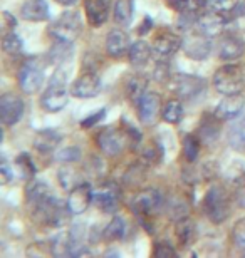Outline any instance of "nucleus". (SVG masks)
Listing matches in <instances>:
<instances>
[{
	"label": "nucleus",
	"instance_id": "nucleus-1",
	"mask_svg": "<svg viewBox=\"0 0 245 258\" xmlns=\"http://www.w3.org/2000/svg\"><path fill=\"white\" fill-rule=\"evenodd\" d=\"M245 84L243 69L237 64H225L213 74V87L223 96L240 94Z\"/></svg>",
	"mask_w": 245,
	"mask_h": 258
},
{
	"label": "nucleus",
	"instance_id": "nucleus-2",
	"mask_svg": "<svg viewBox=\"0 0 245 258\" xmlns=\"http://www.w3.org/2000/svg\"><path fill=\"white\" fill-rule=\"evenodd\" d=\"M67 87L66 76L62 71H57L40 96V106L47 112H59L67 106Z\"/></svg>",
	"mask_w": 245,
	"mask_h": 258
},
{
	"label": "nucleus",
	"instance_id": "nucleus-3",
	"mask_svg": "<svg viewBox=\"0 0 245 258\" xmlns=\"http://www.w3.org/2000/svg\"><path fill=\"white\" fill-rule=\"evenodd\" d=\"M203 211H205L207 218L215 225L223 223L228 215H230V205H228V198L225 189L222 186H212L207 191L205 198H203Z\"/></svg>",
	"mask_w": 245,
	"mask_h": 258
},
{
	"label": "nucleus",
	"instance_id": "nucleus-4",
	"mask_svg": "<svg viewBox=\"0 0 245 258\" xmlns=\"http://www.w3.org/2000/svg\"><path fill=\"white\" fill-rule=\"evenodd\" d=\"M49 32L57 42L72 44L82 32L81 15L77 12H66L59 15V19L51 25Z\"/></svg>",
	"mask_w": 245,
	"mask_h": 258
},
{
	"label": "nucleus",
	"instance_id": "nucleus-5",
	"mask_svg": "<svg viewBox=\"0 0 245 258\" xmlns=\"http://www.w3.org/2000/svg\"><path fill=\"white\" fill-rule=\"evenodd\" d=\"M128 143H131V138H129L126 127H106L97 134V146L103 151V154H106L109 158L121 154L124 148L128 146Z\"/></svg>",
	"mask_w": 245,
	"mask_h": 258
},
{
	"label": "nucleus",
	"instance_id": "nucleus-6",
	"mask_svg": "<svg viewBox=\"0 0 245 258\" xmlns=\"http://www.w3.org/2000/svg\"><path fill=\"white\" fill-rule=\"evenodd\" d=\"M181 49L185 50V54L193 60H205L210 55L212 44H210V35L198 30H188L183 35V44Z\"/></svg>",
	"mask_w": 245,
	"mask_h": 258
},
{
	"label": "nucleus",
	"instance_id": "nucleus-7",
	"mask_svg": "<svg viewBox=\"0 0 245 258\" xmlns=\"http://www.w3.org/2000/svg\"><path fill=\"white\" fill-rule=\"evenodd\" d=\"M163 203V195L158 189H143V191L134 195L131 201V211L138 216H141V218H150L151 215L158 213Z\"/></svg>",
	"mask_w": 245,
	"mask_h": 258
},
{
	"label": "nucleus",
	"instance_id": "nucleus-8",
	"mask_svg": "<svg viewBox=\"0 0 245 258\" xmlns=\"http://www.w3.org/2000/svg\"><path fill=\"white\" fill-rule=\"evenodd\" d=\"M207 89V81L202 77L190 74H176L173 79V91L180 99L191 101L195 97H200Z\"/></svg>",
	"mask_w": 245,
	"mask_h": 258
},
{
	"label": "nucleus",
	"instance_id": "nucleus-9",
	"mask_svg": "<svg viewBox=\"0 0 245 258\" xmlns=\"http://www.w3.org/2000/svg\"><path fill=\"white\" fill-rule=\"evenodd\" d=\"M44 81V72L34 59L24 62L19 71V87L25 94H35Z\"/></svg>",
	"mask_w": 245,
	"mask_h": 258
},
{
	"label": "nucleus",
	"instance_id": "nucleus-10",
	"mask_svg": "<svg viewBox=\"0 0 245 258\" xmlns=\"http://www.w3.org/2000/svg\"><path fill=\"white\" fill-rule=\"evenodd\" d=\"M139 122L144 126H153L161 114V97L156 92L146 91L136 102Z\"/></svg>",
	"mask_w": 245,
	"mask_h": 258
},
{
	"label": "nucleus",
	"instance_id": "nucleus-11",
	"mask_svg": "<svg viewBox=\"0 0 245 258\" xmlns=\"http://www.w3.org/2000/svg\"><path fill=\"white\" fill-rule=\"evenodd\" d=\"M24 114V101L14 92H5L0 97V119L4 126H14Z\"/></svg>",
	"mask_w": 245,
	"mask_h": 258
},
{
	"label": "nucleus",
	"instance_id": "nucleus-12",
	"mask_svg": "<svg viewBox=\"0 0 245 258\" xmlns=\"http://www.w3.org/2000/svg\"><path fill=\"white\" fill-rule=\"evenodd\" d=\"M101 79L96 72H84L72 82L71 94L77 99H91L101 92Z\"/></svg>",
	"mask_w": 245,
	"mask_h": 258
},
{
	"label": "nucleus",
	"instance_id": "nucleus-13",
	"mask_svg": "<svg viewBox=\"0 0 245 258\" xmlns=\"http://www.w3.org/2000/svg\"><path fill=\"white\" fill-rule=\"evenodd\" d=\"M92 198H94V191H92L89 183H81L77 184L76 188H72L67 196V208H69V213L72 215H81L89 208V205L92 203Z\"/></svg>",
	"mask_w": 245,
	"mask_h": 258
},
{
	"label": "nucleus",
	"instance_id": "nucleus-14",
	"mask_svg": "<svg viewBox=\"0 0 245 258\" xmlns=\"http://www.w3.org/2000/svg\"><path fill=\"white\" fill-rule=\"evenodd\" d=\"M181 44H183V37H180L178 34L171 32V30H160L155 35L151 47L160 55H171L178 52L181 49Z\"/></svg>",
	"mask_w": 245,
	"mask_h": 258
},
{
	"label": "nucleus",
	"instance_id": "nucleus-15",
	"mask_svg": "<svg viewBox=\"0 0 245 258\" xmlns=\"http://www.w3.org/2000/svg\"><path fill=\"white\" fill-rule=\"evenodd\" d=\"M243 106H245V99L240 94L225 96L220 102H218V106L215 109V116L220 117L222 121L235 119L237 116H240Z\"/></svg>",
	"mask_w": 245,
	"mask_h": 258
},
{
	"label": "nucleus",
	"instance_id": "nucleus-16",
	"mask_svg": "<svg viewBox=\"0 0 245 258\" xmlns=\"http://www.w3.org/2000/svg\"><path fill=\"white\" fill-rule=\"evenodd\" d=\"M131 47L129 42V35L121 29L111 30L106 39V52L111 55L113 59H119L121 55H124Z\"/></svg>",
	"mask_w": 245,
	"mask_h": 258
},
{
	"label": "nucleus",
	"instance_id": "nucleus-17",
	"mask_svg": "<svg viewBox=\"0 0 245 258\" xmlns=\"http://www.w3.org/2000/svg\"><path fill=\"white\" fill-rule=\"evenodd\" d=\"M86 17L92 27H99L108 20L109 15V0H86L84 5Z\"/></svg>",
	"mask_w": 245,
	"mask_h": 258
},
{
	"label": "nucleus",
	"instance_id": "nucleus-18",
	"mask_svg": "<svg viewBox=\"0 0 245 258\" xmlns=\"http://www.w3.org/2000/svg\"><path fill=\"white\" fill-rule=\"evenodd\" d=\"M245 50V44L237 35H227L218 44V57L222 60H235L242 57Z\"/></svg>",
	"mask_w": 245,
	"mask_h": 258
},
{
	"label": "nucleus",
	"instance_id": "nucleus-19",
	"mask_svg": "<svg viewBox=\"0 0 245 258\" xmlns=\"http://www.w3.org/2000/svg\"><path fill=\"white\" fill-rule=\"evenodd\" d=\"M20 15L29 22H44L49 19V5L45 0H27L20 7Z\"/></svg>",
	"mask_w": 245,
	"mask_h": 258
},
{
	"label": "nucleus",
	"instance_id": "nucleus-20",
	"mask_svg": "<svg viewBox=\"0 0 245 258\" xmlns=\"http://www.w3.org/2000/svg\"><path fill=\"white\" fill-rule=\"evenodd\" d=\"M197 24H198V29L202 32H205L207 35H218L223 30V25H225V20L220 14L213 12H203L197 17Z\"/></svg>",
	"mask_w": 245,
	"mask_h": 258
},
{
	"label": "nucleus",
	"instance_id": "nucleus-21",
	"mask_svg": "<svg viewBox=\"0 0 245 258\" xmlns=\"http://www.w3.org/2000/svg\"><path fill=\"white\" fill-rule=\"evenodd\" d=\"M86 245H84V225H74L67 235V255L71 256H81L86 255Z\"/></svg>",
	"mask_w": 245,
	"mask_h": 258
},
{
	"label": "nucleus",
	"instance_id": "nucleus-22",
	"mask_svg": "<svg viewBox=\"0 0 245 258\" xmlns=\"http://www.w3.org/2000/svg\"><path fill=\"white\" fill-rule=\"evenodd\" d=\"M128 59H129V64L134 67L146 66L151 59V47L144 40H138V42L131 44V47H129Z\"/></svg>",
	"mask_w": 245,
	"mask_h": 258
},
{
	"label": "nucleus",
	"instance_id": "nucleus-23",
	"mask_svg": "<svg viewBox=\"0 0 245 258\" xmlns=\"http://www.w3.org/2000/svg\"><path fill=\"white\" fill-rule=\"evenodd\" d=\"M92 201L99 210L106 211V213L118 210V193L114 189H97V191H94Z\"/></svg>",
	"mask_w": 245,
	"mask_h": 258
},
{
	"label": "nucleus",
	"instance_id": "nucleus-24",
	"mask_svg": "<svg viewBox=\"0 0 245 258\" xmlns=\"http://www.w3.org/2000/svg\"><path fill=\"white\" fill-rule=\"evenodd\" d=\"M59 143H61L59 134H57L56 131H52V129H44V131H40L37 134L34 146L40 153H49V151H54Z\"/></svg>",
	"mask_w": 245,
	"mask_h": 258
},
{
	"label": "nucleus",
	"instance_id": "nucleus-25",
	"mask_svg": "<svg viewBox=\"0 0 245 258\" xmlns=\"http://www.w3.org/2000/svg\"><path fill=\"white\" fill-rule=\"evenodd\" d=\"M193 233H195V226L188 216H183V218L176 221L175 235L180 246H188V243H191V240H193Z\"/></svg>",
	"mask_w": 245,
	"mask_h": 258
},
{
	"label": "nucleus",
	"instance_id": "nucleus-26",
	"mask_svg": "<svg viewBox=\"0 0 245 258\" xmlns=\"http://www.w3.org/2000/svg\"><path fill=\"white\" fill-rule=\"evenodd\" d=\"M134 0H116L114 4V20L119 25H129L133 20Z\"/></svg>",
	"mask_w": 245,
	"mask_h": 258
},
{
	"label": "nucleus",
	"instance_id": "nucleus-27",
	"mask_svg": "<svg viewBox=\"0 0 245 258\" xmlns=\"http://www.w3.org/2000/svg\"><path fill=\"white\" fill-rule=\"evenodd\" d=\"M228 144L237 149V151H245V117L237 121L228 129Z\"/></svg>",
	"mask_w": 245,
	"mask_h": 258
},
{
	"label": "nucleus",
	"instance_id": "nucleus-28",
	"mask_svg": "<svg viewBox=\"0 0 245 258\" xmlns=\"http://www.w3.org/2000/svg\"><path fill=\"white\" fill-rule=\"evenodd\" d=\"M104 240L108 241H119L124 238L126 235V223H124L123 218L119 216H114V218L109 221V225L104 228Z\"/></svg>",
	"mask_w": 245,
	"mask_h": 258
},
{
	"label": "nucleus",
	"instance_id": "nucleus-29",
	"mask_svg": "<svg viewBox=\"0 0 245 258\" xmlns=\"http://www.w3.org/2000/svg\"><path fill=\"white\" fill-rule=\"evenodd\" d=\"M161 117L163 121L170 122V124H178L183 117V106L178 99H171L165 104V107L161 109Z\"/></svg>",
	"mask_w": 245,
	"mask_h": 258
},
{
	"label": "nucleus",
	"instance_id": "nucleus-30",
	"mask_svg": "<svg viewBox=\"0 0 245 258\" xmlns=\"http://www.w3.org/2000/svg\"><path fill=\"white\" fill-rule=\"evenodd\" d=\"M59 183L61 186L67 189V191H71L72 188H76L77 184H81L82 181L79 179V174H77L76 168H72L71 164H67V166H64L62 169H59Z\"/></svg>",
	"mask_w": 245,
	"mask_h": 258
},
{
	"label": "nucleus",
	"instance_id": "nucleus-31",
	"mask_svg": "<svg viewBox=\"0 0 245 258\" xmlns=\"http://www.w3.org/2000/svg\"><path fill=\"white\" fill-rule=\"evenodd\" d=\"M126 92L129 96V99L138 102L144 92H146V79L141 76H133L126 84Z\"/></svg>",
	"mask_w": 245,
	"mask_h": 258
},
{
	"label": "nucleus",
	"instance_id": "nucleus-32",
	"mask_svg": "<svg viewBox=\"0 0 245 258\" xmlns=\"http://www.w3.org/2000/svg\"><path fill=\"white\" fill-rule=\"evenodd\" d=\"M2 49H4L7 54H10V55L20 54V52H22V49H24L22 39H20L19 35L14 32V30H9V32H5V34H4Z\"/></svg>",
	"mask_w": 245,
	"mask_h": 258
},
{
	"label": "nucleus",
	"instance_id": "nucleus-33",
	"mask_svg": "<svg viewBox=\"0 0 245 258\" xmlns=\"http://www.w3.org/2000/svg\"><path fill=\"white\" fill-rule=\"evenodd\" d=\"M218 121H222V119L215 116V119H213V121L202 124V127H200V139H202V143L208 144V143L217 141L218 134H220V124H218Z\"/></svg>",
	"mask_w": 245,
	"mask_h": 258
},
{
	"label": "nucleus",
	"instance_id": "nucleus-34",
	"mask_svg": "<svg viewBox=\"0 0 245 258\" xmlns=\"http://www.w3.org/2000/svg\"><path fill=\"white\" fill-rule=\"evenodd\" d=\"M208 9L217 14H230L238 7V0H207Z\"/></svg>",
	"mask_w": 245,
	"mask_h": 258
},
{
	"label": "nucleus",
	"instance_id": "nucleus-35",
	"mask_svg": "<svg viewBox=\"0 0 245 258\" xmlns=\"http://www.w3.org/2000/svg\"><path fill=\"white\" fill-rule=\"evenodd\" d=\"M183 153H185V158L188 161H195L198 153H200V139H197L193 134H188L185 136L183 139Z\"/></svg>",
	"mask_w": 245,
	"mask_h": 258
},
{
	"label": "nucleus",
	"instance_id": "nucleus-36",
	"mask_svg": "<svg viewBox=\"0 0 245 258\" xmlns=\"http://www.w3.org/2000/svg\"><path fill=\"white\" fill-rule=\"evenodd\" d=\"M232 241L235 245V248L245 251V218L238 220L232 226Z\"/></svg>",
	"mask_w": 245,
	"mask_h": 258
},
{
	"label": "nucleus",
	"instance_id": "nucleus-37",
	"mask_svg": "<svg viewBox=\"0 0 245 258\" xmlns=\"http://www.w3.org/2000/svg\"><path fill=\"white\" fill-rule=\"evenodd\" d=\"M17 168L20 169V174H22L24 179H32L35 174V166L30 159L29 154H20L17 158Z\"/></svg>",
	"mask_w": 245,
	"mask_h": 258
},
{
	"label": "nucleus",
	"instance_id": "nucleus-38",
	"mask_svg": "<svg viewBox=\"0 0 245 258\" xmlns=\"http://www.w3.org/2000/svg\"><path fill=\"white\" fill-rule=\"evenodd\" d=\"M207 5V0H175V7L185 14H197Z\"/></svg>",
	"mask_w": 245,
	"mask_h": 258
},
{
	"label": "nucleus",
	"instance_id": "nucleus-39",
	"mask_svg": "<svg viewBox=\"0 0 245 258\" xmlns=\"http://www.w3.org/2000/svg\"><path fill=\"white\" fill-rule=\"evenodd\" d=\"M151 255L156 256V258L176 256V250L170 241H158V243H155V248H153V251H151Z\"/></svg>",
	"mask_w": 245,
	"mask_h": 258
},
{
	"label": "nucleus",
	"instance_id": "nucleus-40",
	"mask_svg": "<svg viewBox=\"0 0 245 258\" xmlns=\"http://www.w3.org/2000/svg\"><path fill=\"white\" fill-rule=\"evenodd\" d=\"M79 156H81L79 148H66V149H62V151L56 153V159L62 163H74L79 159Z\"/></svg>",
	"mask_w": 245,
	"mask_h": 258
},
{
	"label": "nucleus",
	"instance_id": "nucleus-41",
	"mask_svg": "<svg viewBox=\"0 0 245 258\" xmlns=\"http://www.w3.org/2000/svg\"><path fill=\"white\" fill-rule=\"evenodd\" d=\"M104 116H106V109H99L96 114H91V116H87L84 117V119L81 121V127H92V126H96L99 121H103L104 119Z\"/></svg>",
	"mask_w": 245,
	"mask_h": 258
},
{
	"label": "nucleus",
	"instance_id": "nucleus-42",
	"mask_svg": "<svg viewBox=\"0 0 245 258\" xmlns=\"http://www.w3.org/2000/svg\"><path fill=\"white\" fill-rule=\"evenodd\" d=\"M0 178H2V184L10 183L14 178V171H10V166L5 161H2V166H0Z\"/></svg>",
	"mask_w": 245,
	"mask_h": 258
},
{
	"label": "nucleus",
	"instance_id": "nucleus-43",
	"mask_svg": "<svg viewBox=\"0 0 245 258\" xmlns=\"http://www.w3.org/2000/svg\"><path fill=\"white\" fill-rule=\"evenodd\" d=\"M168 76H170L168 64H156V69H155L156 81H166V77H168Z\"/></svg>",
	"mask_w": 245,
	"mask_h": 258
},
{
	"label": "nucleus",
	"instance_id": "nucleus-44",
	"mask_svg": "<svg viewBox=\"0 0 245 258\" xmlns=\"http://www.w3.org/2000/svg\"><path fill=\"white\" fill-rule=\"evenodd\" d=\"M14 27H15V19L9 12H4L2 14V29H4V32L14 30Z\"/></svg>",
	"mask_w": 245,
	"mask_h": 258
},
{
	"label": "nucleus",
	"instance_id": "nucleus-45",
	"mask_svg": "<svg viewBox=\"0 0 245 258\" xmlns=\"http://www.w3.org/2000/svg\"><path fill=\"white\" fill-rule=\"evenodd\" d=\"M150 27H151V19L146 17V19L143 20V24L139 25V34H146Z\"/></svg>",
	"mask_w": 245,
	"mask_h": 258
},
{
	"label": "nucleus",
	"instance_id": "nucleus-46",
	"mask_svg": "<svg viewBox=\"0 0 245 258\" xmlns=\"http://www.w3.org/2000/svg\"><path fill=\"white\" fill-rule=\"evenodd\" d=\"M237 200H238V203H240V206H245V186H242L240 189H238Z\"/></svg>",
	"mask_w": 245,
	"mask_h": 258
},
{
	"label": "nucleus",
	"instance_id": "nucleus-47",
	"mask_svg": "<svg viewBox=\"0 0 245 258\" xmlns=\"http://www.w3.org/2000/svg\"><path fill=\"white\" fill-rule=\"evenodd\" d=\"M56 2L62 5V7H71V5H74L77 0H56Z\"/></svg>",
	"mask_w": 245,
	"mask_h": 258
}]
</instances>
